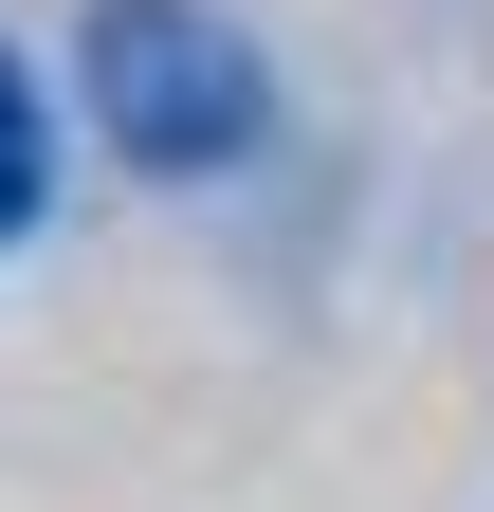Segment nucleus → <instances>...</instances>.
Returning a JSON list of instances; mask_svg holds the SVG:
<instances>
[{
    "label": "nucleus",
    "instance_id": "nucleus-1",
    "mask_svg": "<svg viewBox=\"0 0 494 512\" xmlns=\"http://www.w3.org/2000/svg\"><path fill=\"white\" fill-rule=\"evenodd\" d=\"M74 92H92V128L147 183H220V165H257V128H275V74H257V37H238L220 0H92L74 19Z\"/></svg>",
    "mask_w": 494,
    "mask_h": 512
},
{
    "label": "nucleus",
    "instance_id": "nucleus-2",
    "mask_svg": "<svg viewBox=\"0 0 494 512\" xmlns=\"http://www.w3.org/2000/svg\"><path fill=\"white\" fill-rule=\"evenodd\" d=\"M55 202V110H37V74H19V55H0V238H19Z\"/></svg>",
    "mask_w": 494,
    "mask_h": 512
}]
</instances>
